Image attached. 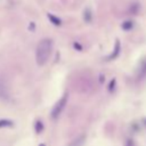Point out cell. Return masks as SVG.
Listing matches in <instances>:
<instances>
[{
	"instance_id": "10",
	"label": "cell",
	"mask_w": 146,
	"mask_h": 146,
	"mask_svg": "<svg viewBox=\"0 0 146 146\" xmlns=\"http://www.w3.org/2000/svg\"><path fill=\"white\" fill-rule=\"evenodd\" d=\"M39 146H46V145H44V144H40Z\"/></svg>"
},
{
	"instance_id": "9",
	"label": "cell",
	"mask_w": 146,
	"mask_h": 146,
	"mask_svg": "<svg viewBox=\"0 0 146 146\" xmlns=\"http://www.w3.org/2000/svg\"><path fill=\"white\" fill-rule=\"evenodd\" d=\"M131 26H132V22H130V21H129V22H124V24L122 25V27H123L124 30H127V29H130Z\"/></svg>"
},
{
	"instance_id": "1",
	"label": "cell",
	"mask_w": 146,
	"mask_h": 146,
	"mask_svg": "<svg viewBox=\"0 0 146 146\" xmlns=\"http://www.w3.org/2000/svg\"><path fill=\"white\" fill-rule=\"evenodd\" d=\"M52 51V41L51 39H43L39 42L38 47H36V51H35V59L38 65L42 66L44 65Z\"/></svg>"
},
{
	"instance_id": "3",
	"label": "cell",
	"mask_w": 146,
	"mask_h": 146,
	"mask_svg": "<svg viewBox=\"0 0 146 146\" xmlns=\"http://www.w3.org/2000/svg\"><path fill=\"white\" fill-rule=\"evenodd\" d=\"M9 97V92H8V87L6 86V83L0 80V98L1 99H8Z\"/></svg>"
},
{
	"instance_id": "8",
	"label": "cell",
	"mask_w": 146,
	"mask_h": 146,
	"mask_svg": "<svg viewBox=\"0 0 146 146\" xmlns=\"http://www.w3.org/2000/svg\"><path fill=\"white\" fill-rule=\"evenodd\" d=\"M34 129H35L36 133H40V132L43 130V124H42V122H41V121H36L35 124H34Z\"/></svg>"
},
{
	"instance_id": "5",
	"label": "cell",
	"mask_w": 146,
	"mask_h": 146,
	"mask_svg": "<svg viewBox=\"0 0 146 146\" xmlns=\"http://www.w3.org/2000/svg\"><path fill=\"white\" fill-rule=\"evenodd\" d=\"M14 127V122L8 119H1L0 120V129L1 128H10Z\"/></svg>"
},
{
	"instance_id": "7",
	"label": "cell",
	"mask_w": 146,
	"mask_h": 146,
	"mask_svg": "<svg viewBox=\"0 0 146 146\" xmlns=\"http://www.w3.org/2000/svg\"><path fill=\"white\" fill-rule=\"evenodd\" d=\"M119 51H120V42H119V41H116V42H115V48H114V52H113V55H111V56L108 57V59H112V58L116 57V56H117V54H119Z\"/></svg>"
},
{
	"instance_id": "2",
	"label": "cell",
	"mask_w": 146,
	"mask_h": 146,
	"mask_svg": "<svg viewBox=\"0 0 146 146\" xmlns=\"http://www.w3.org/2000/svg\"><path fill=\"white\" fill-rule=\"evenodd\" d=\"M66 102H67V95H64V96L55 104V106H54L52 110H51V117H52V119H57V117L60 115V113L63 112V110H64V107H65V105H66Z\"/></svg>"
},
{
	"instance_id": "4",
	"label": "cell",
	"mask_w": 146,
	"mask_h": 146,
	"mask_svg": "<svg viewBox=\"0 0 146 146\" xmlns=\"http://www.w3.org/2000/svg\"><path fill=\"white\" fill-rule=\"evenodd\" d=\"M84 139H86V136H84V135H83V136H79L76 139H74V140L70 144V146H82L83 143H84Z\"/></svg>"
},
{
	"instance_id": "6",
	"label": "cell",
	"mask_w": 146,
	"mask_h": 146,
	"mask_svg": "<svg viewBox=\"0 0 146 146\" xmlns=\"http://www.w3.org/2000/svg\"><path fill=\"white\" fill-rule=\"evenodd\" d=\"M48 18H49V19L51 21V23L55 24V25H60V24H62V21H60L59 18H57L56 16L51 15V14H48Z\"/></svg>"
}]
</instances>
